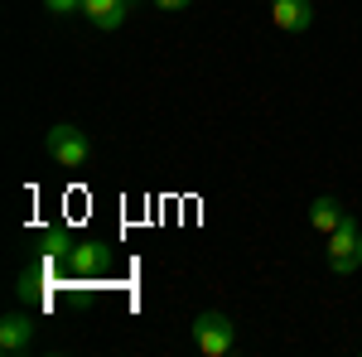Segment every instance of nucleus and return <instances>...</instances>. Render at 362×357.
Listing matches in <instances>:
<instances>
[{
    "instance_id": "423d86ee",
    "label": "nucleus",
    "mask_w": 362,
    "mask_h": 357,
    "mask_svg": "<svg viewBox=\"0 0 362 357\" xmlns=\"http://www.w3.org/2000/svg\"><path fill=\"white\" fill-rule=\"evenodd\" d=\"M83 15L97 29H121L126 15H131V5H126V0H83Z\"/></svg>"
},
{
    "instance_id": "f257e3e1",
    "label": "nucleus",
    "mask_w": 362,
    "mask_h": 357,
    "mask_svg": "<svg viewBox=\"0 0 362 357\" xmlns=\"http://www.w3.org/2000/svg\"><path fill=\"white\" fill-rule=\"evenodd\" d=\"M189 333H194V348L203 357H227V353H232V343H237L232 319H227V314H218V309H203L194 324H189Z\"/></svg>"
},
{
    "instance_id": "7ed1b4c3",
    "label": "nucleus",
    "mask_w": 362,
    "mask_h": 357,
    "mask_svg": "<svg viewBox=\"0 0 362 357\" xmlns=\"http://www.w3.org/2000/svg\"><path fill=\"white\" fill-rule=\"evenodd\" d=\"M44 150H49V155H54V165H63V169L87 165V155H92V145H87V136L78 131V126H49Z\"/></svg>"
},
{
    "instance_id": "20e7f679",
    "label": "nucleus",
    "mask_w": 362,
    "mask_h": 357,
    "mask_svg": "<svg viewBox=\"0 0 362 357\" xmlns=\"http://www.w3.org/2000/svg\"><path fill=\"white\" fill-rule=\"evenodd\" d=\"M271 20H276V29H285V34H305V29L314 25V5H309V0H271Z\"/></svg>"
},
{
    "instance_id": "1a4fd4ad",
    "label": "nucleus",
    "mask_w": 362,
    "mask_h": 357,
    "mask_svg": "<svg viewBox=\"0 0 362 357\" xmlns=\"http://www.w3.org/2000/svg\"><path fill=\"white\" fill-rule=\"evenodd\" d=\"M39 242H44V256H49V261H58V256L68 261V256H73V247H78V242L68 237V227H49Z\"/></svg>"
},
{
    "instance_id": "39448f33",
    "label": "nucleus",
    "mask_w": 362,
    "mask_h": 357,
    "mask_svg": "<svg viewBox=\"0 0 362 357\" xmlns=\"http://www.w3.org/2000/svg\"><path fill=\"white\" fill-rule=\"evenodd\" d=\"M29 343H34V319L29 314H5L0 319V348L5 353H25Z\"/></svg>"
},
{
    "instance_id": "9b49d317",
    "label": "nucleus",
    "mask_w": 362,
    "mask_h": 357,
    "mask_svg": "<svg viewBox=\"0 0 362 357\" xmlns=\"http://www.w3.org/2000/svg\"><path fill=\"white\" fill-rule=\"evenodd\" d=\"M49 5V15H73V10H83V0H44Z\"/></svg>"
},
{
    "instance_id": "0eeeda50",
    "label": "nucleus",
    "mask_w": 362,
    "mask_h": 357,
    "mask_svg": "<svg viewBox=\"0 0 362 357\" xmlns=\"http://www.w3.org/2000/svg\"><path fill=\"white\" fill-rule=\"evenodd\" d=\"M102 266H107V247L102 242H78L73 256H68V271H78V275H92V271H102Z\"/></svg>"
},
{
    "instance_id": "6e6552de",
    "label": "nucleus",
    "mask_w": 362,
    "mask_h": 357,
    "mask_svg": "<svg viewBox=\"0 0 362 357\" xmlns=\"http://www.w3.org/2000/svg\"><path fill=\"white\" fill-rule=\"evenodd\" d=\"M343 218H348V213H343V203H338V198H329V193H319V198L309 203V222H314L319 232H334Z\"/></svg>"
},
{
    "instance_id": "f8f14e48",
    "label": "nucleus",
    "mask_w": 362,
    "mask_h": 357,
    "mask_svg": "<svg viewBox=\"0 0 362 357\" xmlns=\"http://www.w3.org/2000/svg\"><path fill=\"white\" fill-rule=\"evenodd\" d=\"M155 5H160V10H184L189 0H155Z\"/></svg>"
},
{
    "instance_id": "9d476101",
    "label": "nucleus",
    "mask_w": 362,
    "mask_h": 357,
    "mask_svg": "<svg viewBox=\"0 0 362 357\" xmlns=\"http://www.w3.org/2000/svg\"><path fill=\"white\" fill-rule=\"evenodd\" d=\"M15 295H20L25 304L44 300V275H39V271H25V275H20V285H15Z\"/></svg>"
},
{
    "instance_id": "ddd939ff",
    "label": "nucleus",
    "mask_w": 362,
    "mask_h": 357,
    "mask_svg": "<svg viewBox=\"0 0 362 357\" xmlns=\"http://www.w3.org/2000/svg\"><path fill=\"white\" fill-rule=\"evenodd\" d=\"M126 5H136V0H126Z\"/></svg>"
},
{
    "instance_id": "f03ea898",
    "label": "nucleus",
    "mask_w": 362,
    "mask_h": 357,
    "mask_svg": "<svg viewBox=\"0 0 362 357\" xmlns=\"http://www.w3.org/2000/svg\"><path fill=\"white\" fill-rule=\"evenodd\" d=\"M329 266H334L338 275H353L362 266V232H358L353 218H343L334 232H329Z\"/></svg>"
}]
</instances>
